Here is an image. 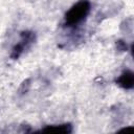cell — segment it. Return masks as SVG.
<instances>
[{
  "label": "cell",
  "instance_id": "obj_1",
  "mask_svg": "<svg viewBox=\"0 0 134 134\" xmlns=\"http://www.w3.org/2000/svg\"><path fill=\"white\" fill-rule=\"evenodd\" d=\"M91 4L88 0H80L73 4L65 14L64 21L66 26H76L82 23L90 13Z\"/></svg>",
  "mask_w": 134,
  "mask_h": 134
},
{
  "label": "cell",
  "instance_id": "obj_2",
  "mask_svg": "<svg viewBox=\"0 0 134 134\" xmlns=\"http://www.w3.org/2000/svg\"><path fill=\"white\" fill-rule=\"evenodd\" d=\"M21 39L19 41V43H17L13 49H12V52H10V58L14 59V60H17L19 59L22 53L35 42L36 40V35L35 32L30 31V30H24L21 32L20 35Z\"/></svg>",
  "mask_w": 134,
  "mask_h": 134
},
{
  "label": "cell",
  "instance_id": "obj_3",
  "mask_svg": "<svg viewBox=\"0 0 134 134\" xmlns=\"http://www.w3.org/2000/svg\"><path fill=\"white\" fill-rule=\"evenodd\" d=\"M115 83L122 89L130 90L134 86V73L131 70H126L115 80Z\"/></svg>",
  "mask_w": 134,
  "mask_h": 134
},
{
  "label": "cell",
  "instance_id": "obj_4",
  "mask_svg": "<svg viewBox=\"0 0 134 134\" xmlns=\"http://www.w3.org/2000/svg\"><path fill=\"white\" fill-rule=\"evenodd\" d=\"M40 132H46V133H63L68 134L72 132V126L70 124H63V125H50L46 126L45 128L41 129Z\"/></svg>",
  "mask_w": 134,
  "mask_h": 134
},
{
  "label": "cell",
  "instance_id": "obj_5",
  "mask_svg": "<svg viewBox=\"0 0 134 134\" xmlns=\"http://www.w3.org/2000/svg\"><path fill=\"white\" fill-rule=\"evenodd\" d=\"M116 48L119 51H125V50L128 49V46H127V44L122 40H117L116 41Z\"/></svg>",
  "mask_w": 134,
  "mask_h": 134
}]
</instances>
